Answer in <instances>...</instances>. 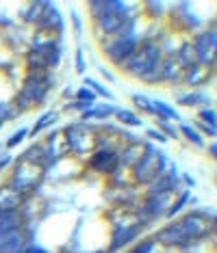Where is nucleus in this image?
Returning <instances> with one entry per match:
<instances>
[{
    "instance_id": "1",
    "label": "nucleus",
    "mask_w": 217,
    "mask_h": 253,
    "mask_svg": "<svg viewBox=\"0 0 217 253\" xmlns=\"http://www.w3.org/2000/svg\"><path fill=\"white\" fill-rule=\"evenodd\" d=\"M102 39H111L117 35H126L133 28V18H128V9L122 2H107L105 11L94 20Z\"/></svg>"
},
{
    "instance_id": "2",
    "label": "nucleus",
    "mask_w": 217,
    "mask_h": 253,
    "mask_svg": "<svg viewBox=\"0 0 217 253\" xmlns=\"http://www.w3.org/2000/svg\"><path fill=\"white\" fill-rule=\"evenodd\" d=\"M53 76H50L48 72L44 74H28L26 80H24V87H22V91L18 93V97H15L13 104L22 111H28V108L33 106H39L42 102L46 100V95H48L50 87H53Z\"/></svg>"
},
{
    "instance_id": "3",
    "label": "nucleus",
    "mask_w": 217,
    "mask_h": 253,
    "mask_svg": "<svg viewBox=\"0 0 217 253\" xmlns=\"http://www.w3.org/2000/svg\"><path fill=\"white\" fill-rule=\"evenodd\" d=\"M159 63H161V48L154 42H144L119 67H122L124 74H128V76L141 78V76H146L148 72L157 70Z\"/></svg>"
},
{
    "instance_id": "4",
    "label": "nucleus",
    "mask_w": 217,
    "mask_h": 253,
    "mask_svg": "<svg viewBox=\"0 0 217 253\" xmlns=\"http://www.w3.org/2000/svg\"><path fill=\"white\" fill-rule=\"evenodd\" d=\"M165 173V156L152 145H144V156L133 167V180L137 184H150L154 177Z\"/></svg>"
},
{
    "instance_id": "5",
    "label": "nucleus",
    "mask_w": 217,
    "mask_h": 253,
    "mask_svg": "<svg viewBox=\"0 0 217 253\" xmlns=\"http://www.w3.org/2000/svg\"><path fill=\"white\" fill-rule=\"evenodd\" d=\"M39 182H42V169L20 160L13 175H11V180H9V186L13 188L15 193H20L22 197H26L28 193H33L39 186Z\"/></svg>"
},
{
    "instance_id": "6",
    "label": "nucleus",
    "mask_w": 217,
    "mask_h": 253,
    "mask_svg": "<svg viewBox=\"0 0 217 253\" xmlns=\"http://www.w3.org/2000/svg\"><path fill=\"white\" fill-rule=\"evenodd\" d=\"M94 136L96 134L85 124H72L63 132L67 152H72V154H91L94 152Z\"/></svg>"
},
{
    "instance_id": "7",
    "label": "nucleus",
    "mask_w": 217,
    "mask_h": 253,
    "mask_svg": "<svg viewBox=\"0 0 217 253\" xmlns=\"http://www.w3.org/2000/svg\"><path fill=\"white\" fill-rule=\"evenodd\" d=\"M137 48H139V43H137V39L130 35V33H126V35L111 37V39H105V42H102L105 56L108 61L117 63V65H122V63L126 61Z\"/></svg>"
},
{
    "instance_id": "8",
    "label": "nucleus",
    "mask_w": 217,
    "mask_h": 253,
    "mask_svg": "<svg viewBox=\"0 0 217 253\" xmlns=\"http://www.w3.org/2000/svg\"><path fill=\"white\" fill-rule=\"evenodd\" d=\"M167 208H169V193L148 197L144 201V206L137 210V223L144 227V225H148V223L157 221L159 216H163L165 212H167Z\"/></svg>"
},
{
    "instance_id": "9",
    "label": "nucleus",
    "mask_w": 217,
    "mask_h": 253,
    "mask_svg": "<svg viewBox=\"0 0 217 253\" xmlns=\"http://www.w3.org/2000/svg\"><path fill=\"white\" fill-rule=\"evenodd\" d=\"M215 43H217V35H215V31L202 33V35H198V37H196V42H193L191 45H193V50H196L198 65H202V67H209V70H213Z\"/></svg>"
},
{
    "instance_id": "10",
    "label": "nucleus",
    "mask_w": 217,
    "mask_h": 253,
    "mask_svg": "<svg viewBox=\"0 0 217 253\" xmlns=\"http://www.w3.org/2000/svg\"><path fill=\"white\" fill-rule=\"evenodd\" d=\"M89 165L94 167L98 173L113 175L119 167V152L117 149H94L89 154Z\"/></svg>"
},
{
    "instance_id": "11",
    "label": "nucleus",
    "mask_w": 217,
    "mask_h": 253,
    "mask_svg": "<svg viewBox=\"0 0 217 253\" xmlns=\"http://www.w3.org/2000/svg\"><path fill=\"white\" fill-rule=\"evenodd\" d=\"M141 227L139 223H117L115 229H113V236H111V245H108V251H119L124 249L126 245H130L137 236L141 234Z\"/></svg>"
},
{
    "instance_id": "12",
    "label": "nucleus",
    "mask_w": 217,
    "mask_h": 253,
    "mask_svg": "<svg viewBox=\"0 0 217 253\" xmlns=\"http://www.w3.org/2000/svg\"><path fill=\"white\" fill-rule=\"evenodd\" d=\"M154 243L165 245V247H182V245L189 243V240L185 238V234H182V229H180L178 223L172 221L169 225L161 227L157 234H154Z\"/></svg>"
},
{
    "instance_id": "13",
    "label": "nucleus",
    "mask_w": 217,
    "mask_h": 253,
    "mask_svg": "<svg viewBox=\"0 0 217 253\" xmlns=\"http://www.w3.org/2000/svg\"><path fill=\"white\" fill-rule=\"evenodd\" d=\"M26 247L24 229H13V232L0 234V253H22Z\"/></svg>"
},
{
    "instance_id": "14",
    "label": "nucleus",
    "mask_w": 217,
    "mask_h": 253,
    "mask_svg": "<svg viewBox=\"0 0 217 253\" xmlns=\"http://www.w3.org/2000/svg\"><path fill=\"white\" fill-rule=\"evenodd\" d=\"M39 28H44V31L48 33H54V31H63V18H61V13L56 11L54 4L46 2V9L42 13V18L37 22Z\"/></svg>"
},
{
    "instance_id": "15",
    "label": "nucleus",
    "mask_w": 217,
    "mask_h": 253,
    "mask_svg": "<svg viewBox=\"0 0 217 253\" xmlns=\"http://www.w3.org/2000/svg\"><path fill=\"white\" fill-rule=\"evenodd\" d=\"M176 180H178L176 171H172V173H161L159 177H154V180L148 184V197L172 193V191H174V186H176Z\"/></svg>"
},
{
    "instance_id": "16",
    "label": "nucleus",
    "mask_w": 217,
    "mask_h": 253,
    "mask_svg": "<svg viewBox=\"0 0 217 253\" xmlns=\"http://www.w3.org/2000/svg\"><path fill=\"white\" fill-rule=\"evenodd\" d=\"M159 72H161V83H180L182 80V74H185V70L176 63L174 56H167V59H161V63H159Z\"/></svg>"
},
{
    "instance_id": "17",
    "label": "nucleus",
    "mask_w": 217,
    "mask_h": 253,
    "mask_svg": "<svg viewBox=\"0 0 217 253\" xmlns=\"http://www.w3.org/2000/svg\"><path fill=\"white\" fill-rule=\"evenodd\" d=\"M22 160L28 165H35L39 167V169H44V167H48L50 165V160H48V149H46L44 143H35V145H31L26 149L24 154H22Z\"/></svg>"
},
{
    "instance_id": "18",
    "label": "nucleus",
    "mask_w": 217,
    "mask_h": 253,
    "mask_svg": "<svg viewBox=\"0 0 217 253\" xmlns=\"http://www.w3.org/2000/svg\"><path fill=\"white\" fill-rule=\"evenodd\" d=\"M182 80H185L189 87H204V84L211 80V70L202 65H191L189 70H185L182 74Z\"/></svg>"
},
{
    "instance_id": "19",
    "label": "nucleus",
    "mask_w": 217,
    "mask_h": 253,
    "mask_svg": "<svg viewBox=\"0 0 217 253\" xmlns=\"http://www.w3.org/2000/svg\"><path fill=\"white\" fill-rule=\"evenodd\" d=\"M22 201H24V197H22L20 193H15L9 184L0 186V212L2 210H20Z\"/></svg>"
},
{
    "instance_id": "20",
    "label": "nucleus",
    "mask_w": 217,
    "mask_h": 253,
    "mask_svg": "<svg viewBox=\"0 0 217 253\" xmlns=\"http://www.w3.org/2000/svg\"><path fill=\"white\" fill-rule=\"evenodd\" d=\"M141 156H144V145H141V143H128V145L119 152V165L126 167V169H133V167L139 163Z\"/></svg>"
},
{
    "instance_id": "21",
    "label": "nucleus",
    "mask_w": 217,
    "mask_h": 253,
    "mask_svg": "<svg viewBox=\"0 0 217 253\" xmlns=\"http://www.w3.org/2000/svg\"><path fill=\"white\" fill-rule=\"evenodd\" d=\"M22 218L20 210H2L0 212V234L4 232H13V229H22Z\"/></svg>"
},
{
    "instance_id": "22",
    "label": "nucleus",
    "mask_w": 217,
    "mask_h": 253,
    "mask_svg": "<svg viewBox=\"0 0 217 253\" xmlns=\"http://www.w3.org/2000/svg\"><path fill=\"white\" fill-rule=\"evenodd\" d=\"M26 67H28V74H44L48 72V56L44 52H37V50H31L26 54Z\"/></svg>"
},
{
    "instance_id": "23",
    "label": "nucleus",
    "mask_w": 217,
    "mask_h": 253,
    "mask_svg": "<svg viewBox=\"0 0 217 253\" xmlns=\"http://www.w3.org/2000/svg\"><path fill=\"white\" fill-rule=\"evenodd\" d=\"M176 63L182 67V70H189L191 65H198V59H196V50H193L191 43H182L180 50L176 52Z\"/></svg>"
},
{
    "instance_id": "24",
    "label": "nucleus",
    "mask_w": 217,
    "mask_h": 253,
    "mask_svg": "<svg viewBox=\"0 0 217 253\" xmlns=\"http://www.w3.org/2000/svg\"><path fill=\"white\" fill-rule=\"evenodd\" d=\"M152 106H154V115H157L159 119H165V122L174 119V122H178V113H176L169 104H165L161 100H152Z\"/></svg>"
},
{
    "instance_id": "25",
    "label": "nucleus",
    "mask_w": 217,
    "mask_h": 253,
    "mask_svg": "<svg viewBox=\"0 0 217 253\" xmlns=\"http://www.w3.org/2000/svg\"><path fill=\"white\" fill-rule=\"evenodd\" d=\"M178 104L180 106H200V104H209V97L202 91H193V93H182L178 95Z\"/></svg>"
},
{
    "instance_id": "26",
    "label": "nucleus",
    "mask_w": 217,
    "mask_h": 253,
    "mask_svg": "<svg viewBox=\"0 0 217 253\" xmlns=\"http://www.w3.org/2000/svg\"><path fill=\"white\" fill-rule=\"evenodd\" d=\"M180 132H182V136H185L187 141L191 143V145H196V147H204V136L200 134V132L193 128V126L189 124H182L180 122Z\"/></svg>"
},
{
    "instance_id": "27",
    "label": "nucleus",
    "mask_w": 217,
    "mask_h": 253,
    "mask_svg": "<svg viewBox=\"0 0 217 253\" xmlns=\"http://www.w3.org/2000/svg\"><path fill=\"white\" fill-rule=\"evenodd\" d=\"M115 113V108L113 106H105V108H98V106H91L89 111L83 113V122H87V119H107L108 115Z\"/></svg>"
},
{
    "instance_id": "28",
    "label": "nucleus",
    "mask_w": 217,
    "mask_h": 253,
    "mask_svg": "<svg viewBox=\"0 0 217 253\" xmlns=\"http://www.w3.org/2000/svg\"><path fill=\"white\" fill-rule=\"evenodd\" d=\"M189 197H191L189 191H185V193H182V197H180L178 201H174V204H169V208H167V212H165V216H167V218H174L176 214H180L182 208H185V206H187V201H189Z\"/></svg>"
},
{
    "instance_id": "29",
    "label": "nucleus",
    "mask_w": 217,
    "mask_h": 253,
    "mask_svg": "<svg viewBox=\"0 0 217 253\" xmlns=\"http://www.w3.org/2000/svg\"><path fill=\"white\" fill-rule=\"evenodd\" d=\"M44 9H46V2H33L31 7H28L24 11V20L26 22H39V18H42V13H44Z\"/></svg>"
},
{
    "instance_id": "30",
    "label": "nucleus",
    "mask_w": 217,
    "mask_h": 253,
    "mask_svg": "<svg viewBox=\"0 0 217 253\" xmlns=\"http://www.w3.org/2000/svg\"><path fill=\"white\" fill-rule=\"evenodd\" d=\"M133 104L139 108L141 113H148V115H154V106H152V100L141 93H133Z\"/></svg>"
},
{
    "instance_id": "31",
    "label": "nucleus",
    "mask_w": 217,
    "mask_h": 253,
    "mask_svg": "<svg viewBox=\"0 0 217 253\" xmlns=\"http://www.w3.org/2000/svg\"><path fill=\"white\" fill-rule=\"evenodd\" d=\"M115 117H117V122H122L124 126H141L139 115H135V113H130V111H124V108L115 111Z\"/></svg>"
},
{
    "instance_id": "32",
    "label": "nucleus",
    "mask_w": 217,
    "mask_h": 253,
    "mask_svg": "<svg viewBox=\"0 0 217 253\" xmlns=\"http://www.w3.org/2000/svg\"><path fill=\"white\" fill-rule=\"evenodd\" d=\"M54 119H56V113H54V111H48V113H44V115H42V117H39V119H37L35 128H33L31 132H28V134H37V132H42L44 128H48V126H50V124H53V122H54Z\"/></svg>"
},
{
    "instance_id": "33",
    "label": "nucleus",
    "mask_w": 217,
    "mask_h": 253,
    "mask_svg": "<svg viewBox=\"0 0 217 253\" xmlns=\"http://www.w3.org/2000/svg\"><path fill=\"white\" fill-rule=\"evenodd\" d=\"M20 115V108L15 104H0V119L2 122H11V119H15Z\"/></svg>"
},
{
    "instance_id": "34",
    "label": "nucleus",
    "mask_w": 217,
    "mask_h": 253,
    "mask_svg": "<svg viewBox=\"0 0 217 253\" xmlns=\"http://www.w3.org/2000/svg\"><path fill=\"white\" fill-rule=\"evenodd\" d=\"M85 84H87V87H89V91H91V93H98V95H102V97H107V100H108V97H111V91H108V89H105V87H102V84L100 83H96V80H91V78H85Z\"/></svg>"
},
{
    "instance_id": "35",
    "label": "nucleus",
    "mask_w": 217,
    "mask_h": 253,
    "mask_svg": "<svg viewBox=\"0 0 217 253\" xmlns=\"http://www.w3.org/2000/svg\"><path fill=\"white\" fill-rule=\"evenodd\" d=\"M154 245H157L154 243V238H146V240H141V243H137L128 253H152Z\"/></svg>"
},
{
    "instance_id": "36",
    "label": "nucleus",
    "mask_w": 217,
    "mask_h": 253,
    "mask_svg": "<svg viewBox=\"0 0 217 253\" xmlns=\"http://www.w3.org/2000/svg\"><path fill=\"white\" fill-rule=\"evenodd\" d=\"M159 128H161V134L167 136V139H176V136H178V130L169 122H165V119H159Z\"/></svg>"
},
{
    "instance_id": "37",
    "label": "nucleus",
    "mask_w": 217,
    "mask_h": 253,
    "mask_svg": "<svg viewBox=\"0 0 217 253\" xmlns=\"http://www.w3.org/2000/svg\"><path fill=\"white\" fill-rule=\"evenodd\" d=\"M198 117H200V124H207V126H213V128H215V113L213 111H211V108L207 106V108H200V115H198Z\"/></svg>"
},
{
    "instance_id": "38",
    "label": "nucleus",
    "mask_w": 217,
    "mask_h": 253,
    "mask_svg": "<svg viewBox=\"0 0 217 253\" xmlns=\"http://www.w3.org/2000/svg\"><path fill=\"white\" fill-rule=\"evenodd\" d=\"M28 132H31V130H26V128H20V130L15 132V134H13V136H11V139L7 141V147H9V149H11V147H18L20 143H22V141H24L26 136H28Z\"/></svg>"
},
{
    "instance_id": "39",
    "label": "nucleus",
    "mask_w": 217,
    "mask_h": 253,
    "mask_svg": "<svg viewBox=\"0 0 217 253\" xmlns=\"http://www.w3.org/2000/svg\"><path fill=\"white\" fill-rule=\"evenodd\" d=\"M46 56H48V67H56V65H59V61H61V48H59V43H56Z\"/></svg>"
},
{
    "instance_id": "40",
    "label": "nucleus",
    "mask_w": 217,
    "mask_h": 253,
    "mask_svg": "<svg viewBox=\"0 0 217 253\" xmlns=\"http://www.w3.org/2000/svg\"><path fill=\"white\" fill-rule=\"evenodd\" d=\"M76 100H78V102H89V104H94V102H96V95L91 93L89 89H78V91H76Z\"/></svg>"
},
{
    "instance_id": "41",
    "label": "nucleus",
    "mask_w": 217,
    "mask_h": 253,
    "mask_svg": "<svg viewBox=\"0 0 217 253\" xmlns=\"http://www.w3.org/2000/svg\"><path fill=\"white\" fill-rule=\"evenodd\" d=\"M139 80H144V83H150V84H157V83H161V72H159V67H157V70L148 72L146 76H141Z\"/></svg>"
},
{
    "instance_id": "42",
    "label": "nucleus",
    "mask_w": 217,
    "mask_h": 253,
    "mask_svg": "<svg viewBox=\"0 0 217 253\" xmlns=\"http://www.w3.org/2000/svg\"><path fill=\"white\" fill-rule=\"evenodd\" d=\"M74 63H76V72L78 74H85V56H83V50H76V54H74Z\"/></svg>"
},
{
    "instance_id": "43",
    "label": "nucleus",
    "mask_w": 217,
    "mask_h": 253,
    "mask_svg": "<svg viewBox=\"0 0 217 253\" xmlns=\"http://www.w3.org/2000/svg\"><path fill=\"white\" fill-rule=\"evenodd\" d=\"M11 163H13V156H11V154H0V171L7 169Z\"/></svg>"
},
{
    "instance_id": "44",
    "label": "nucleus",
    "mask_w": 217,
    "mask_h": 253,
    "mask_svg": "<svg viewBox=\"0 0 217 253\" xmlns=\"http://www.w3.org/2000/svg\"><path fill=\"white\" fill-rule=\"evenodd\" d=\"M22 253H48V251H46V249H42V247H39V245H26L24 247V249H22Z\"/></svg>"
},
{
    "instance_id": "45",
    "label": "nucleus",
    "mask_w": 217,
    "mask_h": 253,
    "mask_svg": "<svg viewBox=\"0 0 217 253\" xmlns=\"http://www.w3.org/2000/svg\"><path fill=\"white\" fill-rule=\"evenodd\" d=\"M198 132H200V134H202V132H207V134H209V136H215V128H213V126H207V124H200V122H198Z\"/></svg>"
},
{
    "instance_id": "46",
    "label": "nucleus",
    "mask_w": 217,
    "mask_h": 253,
    "mask_svg": "<svg viewBox=\"0 0 217 253\" xmlns=\"http://www.w3.org/2000/svg\"><path fill=\"white\" fill-rule=\"evenodd\" d=\"M146 134L148 136H150V139H154V141H159V143H165V141H167V139H165V136L161 134V132H159V130H148L146 132Z\"/></svg>"
},
{
    "instance_id": "47",
    "label": "nucleus",
    "mask_w": 217,
    "mask_h": 253,
    "mask_svg": "<svg viewBox=\"0 0 217 253\" xmlns=\"http://www.w3.org/2000/svg\"><path fill=\"white\" fill-rule=\"evenodd\" d=\"M209 154H211V158L217 156V145H215V143H211V145H209Z\"/></svg>"
},
{
    "instance_id": "48",
    "label": "nucleus",
    "mask_w": 217,
    "mask_h": 253,
    "mask_svg": "<svg viewBox=\"0 0 217 253\" xmlns=\"http://www.w3.org/2000/svg\"><path fill=\"white\" fill-rule=\"evenodd\" d=\"M2 126H4V122H2V119H0V128H2Z\"/></svg>"
},
{
    "instance_id": "49",
    "label": "nucleus",
    "mask_w": 217,
    "mask_h": 253,
    "mask_svg": "<svg viewBox=\"0 0 217 253\" xmlns=\"http://www.w3.org/2000/svg\"><path fill=\"white\" fill-rule=\"evenodd\" d=\"M96 253H107V251H96Z\"/></svg>"
}]
</instances>
